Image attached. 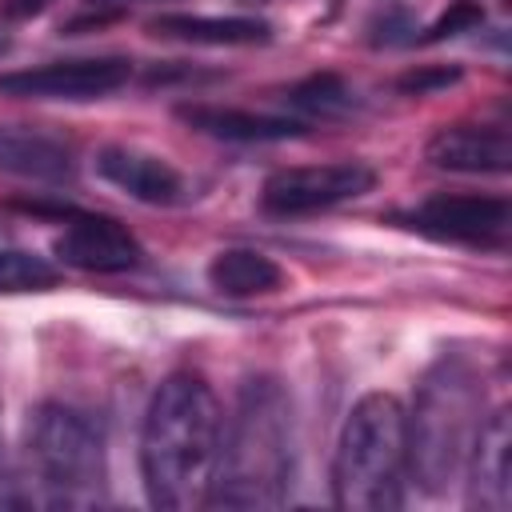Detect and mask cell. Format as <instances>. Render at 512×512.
Returning <instances> with one entry per match:
<instances>
[{
  "label": "cell",
  "mask_w": 512,
  "mask_h": 512,
  "mask_svg": "<svg viewBox=\"0 0 512 512\" xmlns=\"http://www.w3.org/2000/svg\"><path fill=\"white\" fill-rule=\"evenodd\" d=\"M224 416L220 400L196 372L168 376L144 412L140 476L148 500L164 512H196L212 496Z\"/></svg>",
  "instance_id": "obj_1"
},
{
  "label": "cell",
  "mask_w": 512,
  "mask_h": 512,
  "mask_svg": "<svg viewBox=\"0 0 512 512\" xmlns=\"http://www.w3.org/2000/svg\"><path fill=\"white\" fill-rule=\"evenodd\" d=\"M296 472V420L292 400L272 376L244 380L236 412L220 436L212 480V508H280Z\"/></svg>",
  "instance_id": "obj_2"
},
{
  "label": "cell",
  "mask_w": 512,
  "mask_h": 512,
  "mask_svg": "<svg viewBox=\"0 0 512 512\" xmlns=\"http://www.w3.org/2000/svg\"><path fill=\"white\" fill-rule=\"evenodd\" d=\"M484 388L468 360L444 356L416 392L408 416V472L428 492H448L472 452V440L484 424Z\"/></svg>",
  "instance_id": "obj_3"
},
{
  "label": "cell",
  "mask_w": 512,
  "mask_h": 512,
  "mask_svg": "<svg viewBox=\"0 0 512 512\" xmlns=\"http://www.w3.org/2000/svg\"><path fill=\"white\" fill-rule=\"evenodd\" d=\"M408 480V412L392 392L352 404L332 460V500L344 512H392Z\"/></svg>",
  "instance_id": "obj_4"
},
{
  "label": "cell",
  "mask_w": 512,
  "mask_h": 512,
  "mask_svg": "<svg viewBox=\"0 0 512 512\" xmlns=\"http://www.w3.org/2000/svg\"><path fill=\"white\" fill-rule=\"evenodd\" d=\"M24 468L40 504L88 508L104 500V440L80 408L48 400L28 416Z\"/></svg>",
  "instance_id": "obj_5"
},
{
  "label": "cell",
  "mask_w": 512,
  "mask_h": 512,
  "mask_svg": "<svg viewBox=\"0 0 512 512\" xmlns=\"http://www.w3.org/2000/svg\"><path fill=\"white\" fill-rule=\"evenodd\" d=\"M376 172L360 160H336V164H308V168H280L260 188V208L272 216H304L324 212L344 200H356L372 192Z\"/></svg>",
  "instance_id": "obj_6"
},
{
  "label": "cell",
  "mask_w": 512,
  "mask_h": 512,
  "mask_svg": "<svg viewBox=\"0 0 512 512\" xmlns=\"http://www.w3.org/2000/svg\"><path fill=\"white\" fill-rule=\"evenodd\" d=\"M132 64L124 56H80L36 68L0 72V96L12 100H100L128 84Z\"/></svg>",
  "instance_id": "obj_7"
},
{
  "label": "cell",
  "mask_w": 512,
  "mask_h": 512,
  "mask_svg": "<svg viewBox=\"0 0 512 512\" xmlns=\"http://www.w3.org/2000/svg\"><path fill=\"white\" fill-rule=\"evenodd\" d=\"M412 228L452 244L496 248L508 236V200L472 192H436L412 212Z\"/></svg>",
  "instance_id": "obj_8"
},
{
  "label": "cell",
  "mask_w": 512,
  "mask_h": 512,
  "mask_svg": "<svg viewBox=\"0 0 512 512\" xmlns=\"http://www.w3.org/2000/svg\"><path fill=\"white\" fill-rule=\"evenodd\" d=\"M56 256L80 272H128L144 260L140 240L112 216H72L56 236Z\"/></svg>",
  "instance_id": "obj_9"
},
{
  "label": "cell",
  "mask_w": 512,
  "mask_h": 512,
  "mask_svg": "<svg viewBox=\"0 0 512 512\" xmlns=\"http://www.w3.org/2000/svg\"><path fill=\"white\" fill-rule=\"evenodd\" d=\"M468 504L480 512H504L512 504V420L508 408H496L468 452Z\"/></svg>",
  "instance_id": "obj_10"
},
{
  "label": "cell",
  "mask_w": 512,
  "mask_h": 512,
  "mask_svg": "<svg viewBox=\"0 0 512 512\" xmlns=\"http://www.w3.org/2000/svg\"><path fill=\"white\" fill-rule=\"evenodd\" d=\"M96 172L116 184L120 192H128L132 200L140 204H156V208H168V204H180L184 200V176L164 160V156H152V152H140V148H128V144H108L96 152Z\"/></svg>",
  "instance_id": "obj_11"
},
{
  "label": "cell",
  "mask_w": 512,
  "mask_h": 512,
  "mask_svg": "<svg viewBox=\"0 0 512 512\" xmlns=\"http://www.w3.org/2000/svg\"><path fill=\"white\" fill-rule=\"evenodd\" d=\"M424 160L444 172H508L512 140L504 128L492 124H444L424 144Z\"/></svg>",
  "instance_id": "obj_12"
},
{
  "label": "cell",
  "mask_w": 512,
  "mask_h": 512,
  "mask_svg": "<svg viewBox=\"0 0 512 512\" xmlns=\"http://www.w3.org/2000/svg\"><path fill=\"white\" fill-rule=\"evenodd\" d=\"M176 116L216 140H240V144H260V140H292L304 136L300 120L288 116H268V112H248V108H220V104H180Z\"/></svg>",
  "instance_id": "obj_13"
},
{
  "label": "cell",
  "mask_w": 512,
  "mask_h": 512,
  "mask_svg": "<svg viewBox=\"0 0 512 512\" xmlns=\"http://www.w3.org/2000/svg\"><path fill=\"white\" fill-rule=\"evenodd\" d=\"M148 32L152 36H164V40L228 48V44H264L272 36V24L268 20H256V16H188V12H164V16L148 20Z\"/></svg>",
  "instance_id": "obj_14"
},
{
  "label": "cell",
  "mask_w": 512,
  "mask_h": 512,
  "mask_svg": "<svg viewBox=\"0 0 512 512\" xmlns=\"http://www.w3.org/2000/svg\"><path fill=\"white\" fill-rule=\"evenodd\" d=\"M208 284L232 300L268 296L284 284V268L256 248H224L208 260Z\"/></svg>",
  "instance_id": "obj_15"
},
{
  "label": "cell",
  "mask_w": 512,
  "mask_h": 512,
  "mask_svg": "<svg viewBox=\"0 0 512 512\" xmlns=\"http://www.w3.org/2000/svg\"><path fill=\"white\" fill-rule=\"evenodd\" d=\"M0 168L32 180H64L72 176V160L64 148L36 136H0Z\"/></svg>",
  "instance_id": "obj_16"
},
{
  "label": "cell",
  "mask_w": 512,
  "mask_h": 512,
  "mask_svg": "<svg viewBox=\"0 0 512 512\" xmlns=\"http://www.w3.org/2000/svg\"><path fill=\"white\" fill-rule=\"evenodd\" d=\"M288 104L308 112V116H320V120H336V116H348L356 108V96L352 88L336 76V72H316L308 80H300L292 92H288Z\"/></svg>",
  "instance_id": "obj_17"
},
{
  "label": "cell",
  "mask_w": 512,
  "mask_h": 512,
  "mask_svg": "<svg viewBox=\"0 0 512 512\" xmlns=\"http://www.w3.org/2000/svg\"><path fill=\"white\" fill-rule=\"evenodd\" d=\"M60 272L36 256V252H24V248H0V292L12 296V292H48L56 288Z\"/></svg>",
  "instance_id": "obj_18"
},
{
  "label": "cell",
  "mask_w": 512,
  "mask_h": 512,
  "mask_svg": "<svg viewBox=\"0 0 512 512\" xmlns=\"http://www.w3.org/2000/svg\"><path fill=\"white\" fill-rule=\"evenodd\" d=\"M484 24V8L476 4V0H456L420 40L424 44H436V40H448V36H460V32H472V28H480Z\"/></svg>",
  "instance_id": "obj_19"
},
{
  "label": "cell",
  "mask_w": 512,
  "mask_h": 512,
  "mask_svg": "<svg viewBox=\"0 0 512 512\" xmlns=\"http://www.w3.org/2000/svg\"><path fill=\"white\" fill-rule=\"evenodd\" d=\"M456 80H460V68H416V72L400 76V92H416V96H424V92H432V88H448V84H456Z\"/></svg>",
  "instance_id": "obj_20"
},
{
  "label": "cell",
  "mask_w": 512,
  "mask_h": 512,
  "mask_svg": "<svg viewBox=\"0 0 512 512\" xmlns=\"http://www.w3.org/2000/svg\"><path fill=\"white\" fill-rule=\"evenodd\" d=\"M52 0H0V16L4 20H28L36 12H44Z\"/></svg>",
  "instance_id": "obj_21"
},
{
  "label": "cell",
  "mask_w": 512,
  "mask_h": 512,
  "mask_svg": "<svg viewBox=\"0 0 512 512\" xmlns=\"http://www.w3.org/2000/svg\"><path fill=\"white\" fill-rule=\"evenodd\" d=\"M0 504H8V468H4V432H0Z\"/></svg>",
  "instance_id": "obj_22"
},
{
  "label": "cell",
  "mask_w": 512,
  "mask_h": 512,
  "mask_svg": "<svg viewBox=\"0 0 512 512\" xmlns=\"http://www.w3.org/2000/svg\"><path fill=\"white\" fill-rule=\"evenodd\" d=\"M244 4H256V0H244Z\"/></svg>",
  "instance_id": "obj_23"
},
{
  "label": "cell",
  "mask_w": 512,
  "mask_h": 512,
  "mask_svg": "<svg viewBox=\"0 0 512 512\" xmlns=\"http://www.w3.org/2000/svg\"><path fill=\"white\" fill-rule=\"evenodd\" d=\"M0 48H4V40H0Z\"/></svg>",
  "instance_id": "obj_24"
}]
</instances>
